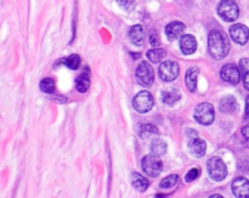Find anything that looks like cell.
Segmentation results:
<instances>
[{
    "label": "cell",
    "mask_w": 249,
    "mask_h": 198,
    "mask_svg": "<svg viewBox=\"0 0 249 198\" xmlns=\"http://www.w3.org/2000/svg\"><path fill=\"white\" fill-rule=\"evenodd\" d=\"M228 36L221 30L213 29L208 35V50L210 55L217 60L225 58L230 51Z\"/></svg>",
    "instance_id": "6da1fadb"
},
{
    "label": "cell",
    "mask_w": 249,
    "mask_h": 198,
    "mask_svg": "<svg viewBox=\"0 0 249 198\" xmlns=\"http://www.w3.org/2000/svg\"><path fill=\"white\" fill-rule=\"evenodd\" d=\"M207 172L209 177L216 182L223 181L228 174V169L225 162L219 156H212L206 162Z\"/></svg>",
    "instance_id": "7a4b0ae2"
},
{
    "label": "cell",
    "mask_w": 249,
    "mask_h": 198,
    "mask_svg": "<svg viewBox=\"0 0 249 198\" xmlns=\"http://www.w3.org/2000/svg\"><path fill=\"white\" fill-rule=\"evenodd\" d=\"M195 119L203 125H210L215 117L214 107L211 103L202 102L196 106L194 111Z\"/></svg>",
    "instance_id": "3957f363"
},
{
    "label": "cell",
    "mask_w": 249,
    "mask_h": 198,
    "mask_svg": "<svg viewBox=\"0 0 249 198\" xmlns=\"http://www.w3.org/2000/svg\"><path fill=\"white\" fill-rule=\"evenodd\" d=\"M217 12L220 17L227 22L234 21L239 15V9L234 0H221Z\"/></svg>",
    "instance_id": "277c9868"
},
{
    "label": "cell",
    "mask_w": 249,
    "mask_h": 198,
    "mask_svg": "<svg viewBox=\"0 0 249 198\" xmlns=\"http://www.w3.org/2000/svg\"><path fill=\"white\" fill-rule=\"evenodd\" d=\"M135 77L140 85L144 87L151 86L155 80V73L152 65L147 61L140 62L136 68Z\"/></svg>",
    "instance_id": "5b68a950"
},
{
    "label": "cell",
    "mask_w": 249,
    "mask_h": 198,
    "mask_svg": "<svg viewBox=\"0 0 249 198\" xmlns=\"http://www.w3.org/2000/svg\"><path fill=\"white\" fill-rule=\"evenodd\" d=\"M142 169L150 177H158L162 170V162L159 155L150 153L143 157L142 159Z\"/></svg>",
    "instance_id": "8992f818"
},
{
    "label": "cell",
    "mask_w": 249,
    "mask_h": 198,
    "mask_svg": "<svg viewBox=\"0 0 249 198\" xmlns=\"http://www.w3.org/2000/svg\"><path fill=\"white\" fill-rule=\"evenodd\" d=\"M153 104H154L153 96L147 90H142L138 92L132 100L133 108L140 114H145L149 112L152 109Z\"/></svg>",
    "instance_id": "52a82bcc"
},
{
    "label": "cell",
    "mask_w": 249,
    "mask_h": 198,
    "mask_svg": "<svg viewBox=\"0 0 249 198\" xmlns=\"http://www.w3.org/2000/svg\"><path fill=\"white\" fill-rule=\"evenodd\" d=\"M160 78L164 82H172L179 75V66L175 61L165 60L159 68Z\"/></svg>",
    "instance_id": "ba28073f"
},
{
    "label": "cell",
    "mask_w": 249,
    "mask_h": 198,
    "mask_svg": "<svg viewBox=\"0 0 249 198\" xmlns=\"http://www.w3.org/2000/svg\"><path fill=\"white\" fill-rule=\"evenodd\" d=\"M220 76L224 82L231 84H237L241 78V71L233 63H228L221 68Z\"/></svg>",
    "instance_id": "9c48e42d"
},
{
    "label": "cell",
    "mask_w": 249,
    "mask_h": 198,
    "mask_svg": "<svg viewBox=\"0 0 249 198\" xmlns=\"http://www.w3.org/2000/svg\"><path fill=\"white\" fill-rule=\"evenodd\" d=\"M230 36L232 41L239 45H245L249 39V29L242 23L232 24L229 28Z\"/></svg>",
    "instance_id": "30bf717a"
},
{
    "label": "cell",
    "mask_w": 249,
    "mask_h": 198,
    "mask_svg": "<svg viewBox=\"0 0 249 198\" xmlns=\"http://www.w3.org/2000/svg\"><path fill=\"white\" fill-rule=\"evenodd\" d=\"M231 190L237 198H249V181L244 177H237L231 182Z\"/></svg>",
    "instance_id": "8fae6325"
},
{
    "label": "cell",
    "mask_w": 249,
    "mask_h": 198,
    "mask_svg": "<svg viewBox=\"0 0 249 198\" xmlns=\"http://www.w3.org/2000/svg\"><path fill=\"white\" fill-rule=\"evenodd\" d=\"M188 148L191 153L196 157H202L206 151V143L197 136L193 137L188 142Z\"/></svg>",
    "instance_id": "7c38bea8"
},
{
    "label": "cell",
    "mask_w": 249,
    "mask_h": 198,
    "mask_svg": "<svg viewBox=\"0 0 249 198\" xmlns=\"http://www.w3.org/2000/svg\"><path fill=\"white\" fill-rule=\"evenodd\" d=\"M196 47H197V44L195 36L191 34H186L182 36L180 40V49L184 54L189 55L194 53L196 50Z\"/></svg>",
    "instance_id": "4fadbf2b"
},
{
    "label": "cell",
    "mask_w": 249,
    "mask_h": 198,
    "mask_svg": "<svg viewBox=\"0 0 249 198\" xmlns=\"http://www.w3.org/2000/svg\"><path fill=\"white\" fill-rule=\"evenodd\" d=\"M185 29V25L181 21H172L165 27V34L168 40L173 41L179 38Z\"/></svg>",
    "instance_id": "5bb4252c"
},
{
    "label": "cell",
    "mask_w": 249,
    "mask_h": 198,
    "mask_svg": "<svg viewBox=\"0 0 249 198\" xmlns=\"http://www.w3.org/2000/svg\"><path fill=\"white\" fill-rule=\"evenodd\" d=\"M181 99V92L176 87H166L161 90V100L167 105H172Z\"/></svg>",
    "instance_id": "9a60e30c"
},
{
    "label": "cell",
    "mask_w": 249,
    "mask_h": 198,
    "mask_svg": "<svg viewBox=\"0 0 249 198\" xmlns=\"http://www.w3.org/2000/svg\"><path fill=\"white\" fill-rule=\"evenodd\" d=\"M219 108L223 113L232 114L238 110V104L236 99L233 96H226L224 97L219 104Z\"/></svg>",
    "instance_id": "2e32d148"
},
{
    "label": "cell",
    "mask_w": 249,
    "mask_h": 198,
    "mask_svg": "<svg viewBox=\"0 0 249 198\" xmlns=\"http://www.w3.org/2000/svg\"><path fill=\"white\" fill-rule=\"evenodd\" d=\"M128 37L132 44L139 47L144 42V31L141 24H135L130 27L128 31Z\"/></svg>",
    "instance_id": "e0dca14e"
},
{
    "label": "cell",
    "mask_w": 249,
    "mask_h": 198,
    "mask_svg": "<svg viewBox=\"0 0 249 198\" xmlns=\"http://www.w3.org/2000/svg\"><path fill=\"white\" fill-rule=\"evenodd\" d=\"M199 73V69L197 67H191L187 70L185 75V82L188 89L191 92H195L196 88V80L197 75Z\"/></svg>",
    "instance_id": "ac0fdd59"
},
{
    "label": "cell",
    "mask_w": 249,
    "mask_h": 198,
    "mask_svg": "<svg viewBox=\"0 0 249 198\" xmlns=\"http://www.w3.org/2000/svg\"><path fill=\"white\" fill-rule=\"evenodd\" d=\"M137 134L142 139L156 137L160 134L158 128L151 123H143L137 127Z\"/></svg>",
    "instance_id": "d6986e66"
},
{
    "label": "cell",
    "mask_w": 249,
    "mask_h": 198,
    "mask_svg": "<svg viewBox=\"0 0 249 198\" xmlns=\"http://www.w3.org/2000/svg\"><path fill=\"white\" fill-rule=\"evenodd\" d=\"M130 182L132 186L139 192H144L149 186V182L147 179L136 172H133L130 175Z\"/></svg>",
    "instance_id": "ffe728a7"
},
{
    "label": "cell",
    "mask_w": 249,
    "mask_h": 198,
    "mask_svg": "<svg viewBox=\"0 0 249 198\" xmlns=\"http://www.w3.org/2000/svg\"><path fill=\"white\" fill-rule=\"evenodd\" d=\"M241 77L244 88L249 91V58H242L239 61Z\"/></svg>",
    "instance_id": "44dd1931"
},
{
    "label": "cell",
    "mask_w": 249,
    "mask_h": 198,
    "mask_svg": "<svg viewBox=\"0 0 249 198\" xmlns=\"http://www.w3.org/2000/svg\"><path fill=\"white\" fill-rule=\"evenodd\" d=\"M166 55V51L163 49L157 48V49H152L147 51L146 56L147 58L153 62V63H159L160 62Z\"/></svg>",
    "instance_id": "7402d4cb"
},
{
    "label": "cell",
    "mask_w": 249,
    "mask_h": 198,
    "mask_svg": "<svg viewBox=\"0 0 249 198\" xmlns=\"http://www.w3.org/2000/svg\"><path fill=\"white\" fill-rule=\"evenodd\" d=\"M150 148L152 150V153L157 154V155H162L166 152L167 149V146L166 143L164 141H162L161 139L159 138H155L150 146Z\"/></svg>",
    "instance_id": "603a6c76"
},
{
    "label": "cell",
    "mask_w": 249,
    "mask_h": 198,
    "mask_svg": "<svg viewBox=\"0 0 249 198\" xmlns=\"http://www.w3.org/2000/svg\"><path fill=\"white\" fill-rule=\"evenodd\" d=\"M89 76L87 73H82L76 79V88L80 92H86L89 87Z\"/></svg>",
    "instance_id": "cb8c5ba5"
},
{
    "label": "cell",
    "mask_w": 249,
    "mask_h": 198,
    "mask_svg": "<svg viewBox=\"0 0 249 198\" xmlns=\"http://www.w3.org/2000/svg\"><path fill=\"white\" fill-rule=\"evenodd\" d=\"M62 61L64 62V64H65L68 68H70V69H72V70H76V69H78L79 66H80L81 58H80V56H79L78 54L73 53V54L69 55L68 57L62 59Z\"/></svg>",
    "instance_id": "d4e9b609"
},
{
    "label": "cell",
    "mask_w": 249,
    "mask_h": 198,
    "mask_svg": "<svg viewBox=\"0 0 249 198\" xmlns=\"http://www.w3.org/2000/svg\"><path fill=\"white\" fill-rule=\"evenodd\" d=\"M39 86L43 92L52 93L54 90V82L52 78H44L40 82Z\"/></svg>",
    "instance_id": "484cf974"
},
{
    "label": "cell",
    "mask_w": 249,
    "mask_h": 198,
    "mask_svg": "<svg viewBox=\"0 0 249 198\" xmlns=\"http://www.w3.org/2000/svg\"><path fill=\"white\" fill-rule=\"evenodd\" d=\"M178 175H170L166 178H164L160 182V188H169L172 187L173 185L176 184V182H178Z\"/></svg>",
    "instance_id": "4316f807"
},
{
    "label": "cell",
    "mask_w": 249,
    "mask_h": 198,
    "mask_svg": "<svg viewBox=\"0 0 249 198\" xmlns=\"http://www.w3.org/2000/svg\"><path fill=\"white\" fill-rule=\"evenodd\" d=\"M237 169L242 173H249V156H241L237 162Z\"/></svg>",
    "instance_id": "83f0119b"
},
{
    "label": "cell",
    "mask_w": 249,
    "mask_h": 198,
    "mask_svg": "<svg viewBox=\"0 0 249 198\" xmlns=\"http://www.w3.org/2000/svg\"><path fill=\"white\" fill-rule=\"evenodd\" d=\"M118 5L125 10V11H132L135 8V0H116Z\"/></svg>",
    "instance_id": "f1b7e54d"
},
{
    "label": "cell",
    "mask_w": 249,
    "mask_h": 198,
    "mask_svg": "<svg viewBox=\"0 0 249 198\" xmlns=\"http://www.w3.org/2000/svg\"><path fill=\"white\" fill-rule=\"evenodd\" d=\"M149 41H150V44L153 47H157V46H159L160 44V35H159L158 31H156L155 29H152L150 31Z\"/></svg>",
    "instance_id": "f546056e"
},
{
    "label": "cell",
    "mask_w": 249,
    "mask_h": 198,
    "mask_svg": "<svg viewBox=\"0 0 249 198\" xmlns=\"http://www.w3.org/2000/svg\"><path fill=\"white\" fill-rule=\"evenodd\" d=\"M198 175H199V170L197 168H193L185 176V181L188 182H191L195 181L198 177Z\"/></svg>",
    "instance_id": "4dcf8cb0"
},
{
    "label": "cell",
    "mask_w": 249,
    "mask_h": 198,
    "mask_svg": "<svg viewBox=\"0 0 249 198\" xmlns=\"http://www.w3.org/2000/svg\"><path fill=\"white\" fill-rule=\"evenodd\" d=\"M241 134L244 138V145L249 148V123L241 128Z\"/></svg>",
    "instance_id": "1f68e13d"
},
{
    "label": "cell",
    "mask_w": 249,
    "mask_h": 198,
    "mask_svg": "<svg viewBox=\"0 0 249 198\" xmlns=\"http://www.w3.org/2000/svg\"><path fill=\"white\" fill-rule=\"evenodd\" d=\"M245 112H244V119L249 120V95L246 96L245 100Z\"/></svg>",
    "instance_id": "d6a6232c"
},
{
    "label": "cell",
    "mask_w": 249,
    "mask_h": 198,
    "mask_svg": "<svg viewBox=\"0 0 249 198\" xmlns=\"http://www.w3.org/2000/svg\"><path fill=\"white\" fill-rule=\"evenodd\" d=\"M208 198H224L221 194H213L211 196H209Z\"/></svg>",
    "instance_id": "836d02e7"
}]
</instances>
